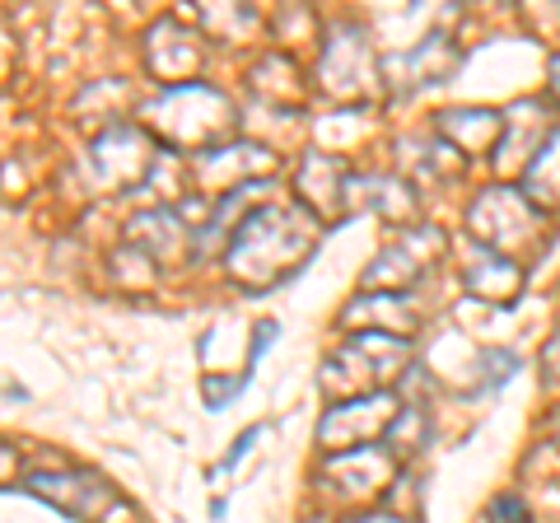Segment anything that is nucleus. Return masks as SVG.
Masks as SVG:
<instances>
[{
    "mask_svg": "<svg viewBox=\"0 0 560 523\" xmlns=\"http://www.w3.org/2000/svg\"><path fill=\"white\" fill-rule=\"evenodd\" d=\"M308 248H313V224L300 211L261 206L257 216H248L238 224L234 248H230V267H234L238 281L267 286L290 267V262H300Z\"/></svg>",
    "mask_w": 560,
    "mask_h": 523,
    "instance_id": "f257e3e1",
    "label": "nucleus"
},
{
    "mask_svg": "<svg viewBox=\"0 0 560 523\" xmlns=\"http://www.w3.org/2000/svg\"><path fill=\"white\" fill-rule=\"evenodd\" d=\"M537 230H541L537 206L514 187H490L471 201V234L495 253L518 248V243H537Z\"/></svg>",
    "mask_w": 560,
    "mask_h": 523,
    "instance_id": "f03ea898",
    "label": "nucleus"
},
{
    "mask_svg": "<svg viewBox=\"0 0 560 523\" xmlns=\"http://www.w3.org/2000/svg\"><path fill=\"white\" fill-rule=\"evenodd\" d=\"M551 117H547V103L541 98H523L504 113V131H500V146H495V164L500 168H514V173H528V164L541 154V146L551 141Z\"/></svg>",
    "mask_w": 560,
    "mask_h": 523,
    "instance_id": "7ed1b4c3",
    "label": "nucleus"
},
{
    "mask_svg": "<svg viewBox=\"0 0 560 523\" xmlns=\"http://www.w3.org/2000/svg\"><path fill=\"white\" fill-rule=\"evenodd\" d=\"M28 491L43 496V500H51L57 510L75 514V519H98V514L113 504V491H108V486H103L94 473H61V477L33 473V477H28Z\"/></svg>",
    "mask_w": 560,
    "mask_h": 523,
    "instance_id": "20e7f679",
    "label": "nucleus"
},
{
    "mask_svg": "<svg viewBox=\"0 0 560 523\" xmlns=\"http://www.w3.org/2000/svg\"><path fill=\"white\" fill-rule=\"evenodd\" d=\"M463 286H467V294H477V300H486V304H510L523 290V267L510 262L504 253L486 248V243H471L467 267H463Z\"/></svg>",
    "mask_w": 560,
    "mask_h": 523,
    "instance_id": "39448f33",
    "label": "nucleus"
},
{
    "mask_svg": "<svg viewBox=\"0 0 560 523\" xmlns=\"http://www.w3.org/2000/svg\"><path fill=\"white\" fill-rule=\"evenodd\" d=\"M523 178H528V197L533 201H541L547 211H560V131L541 146V154L528 164Z\"/></svg>",
    "mask_w": 560,
    "mask_h": 523,
    "instance_id": "423d86ee",
    "label": "nucleus"
},
{
    "mask_svg": "<svg viewBox=\"0 0 560 523\" xmlns=\"http://www.w3.org/2000/svg\"><path fill=\"white\" fill-rule=\"evenodd\" d=\"M440 131H448L453 141H458L463 150H481L495 141L500 146V131H504V117L495 113H481L477 108V121H458V113H440Z\"/></svg>",
    "mask_w": 560,
    "mask_h": 523,
    "instance_id": "0eeeda50",
    "label": "nucleus"
},
{
    "mask_svg": "<svg viewBox=\"0 0 560 523\" xmlns=\"http://www.w3.org/2000/svg\"><path fill=\"white\" fill-rule=\"evenodd\" d=\"M490 514L504 519V523H533V519H528V510H523V500H518L514 491H504L495 504H490Z\"/></svg>",
    "mask_w": 560,
    "mask_h": 523,
    "instance_id": "6e6552de",
    "label": "nucleus"
},
{
    "mask_svg": "<svg viewBox=\"0 0 560 523\" xmlns=\"http://www.w3.org/2000/svg\"><path fill=\"white\" fill-rule=\"evenodd\" d=\"M541 370H547V383H560V333L551 337L547 356H541Z\"/></svg>",
    "mask_w": 560,
    "mask_h": 523,
    "instance_id": "1a4fd4ad",
    "label": "nucleus"
},
{
    "mask_svg": "<svg viewBox=\"0 0 560 523\" xmlns=\"http://www.w3.org/2000/svg\"><path fill=\"white\" fill-rule=\"evenodd\" d=\"M551 94H556V98H560V57H556V61H551Z\"/></svg>",
    "mask_w": 560,
    "mask_h": 523,
    "instance_id": "9d476101",
    "label": "nucleus"
},
{
    "mask_svg": "<svg viewBox=\"0 0 560 523\" xmlns=\"http://www.w3.org/2000/svg\"><path fill=\"white\" fill-rule=\"evenodd\" d=\"M355 523H401V519H393V514H364V519H355Z\"/></svg>",
    "mask_w": 560,
    "mask_h": 523,
    "instance_id": "9b49d317",
    "label": "nucleus"
},
{
    "mask_svg": "<svg viewBox=\"0 0 560 523\" xmlns=\"http://www.w3.org/2000/svg\"><path fill=\"white\" fill-rule=\"evenodd\" d=\"M551 440H556V444H560V407H556V411H551Z\"/></svg>",
    "mask_w": 560,
    "mask_h": 523,
    "instance_id": "f8f14e48",
    "label": "nucleus"
}]
</instances>
